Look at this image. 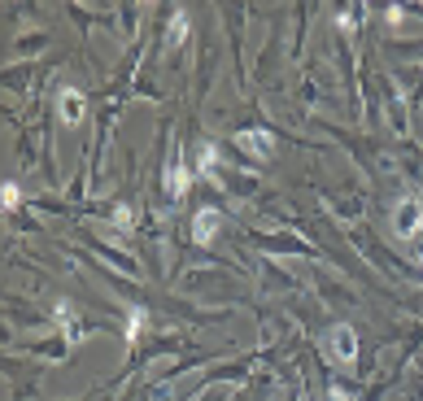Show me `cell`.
Instances as JSON below:
<instances>
[{
    "label": "cell",
    "instance_id": "obj_6",
    "mask_svg": "<svg viewBox=\"0 0 423 401\" xmlns=\"http://www.w3.org/2000/svg\"><path fill=\"white\" fill-rule=\"evenodd\" d=\"M218 227H222V214H218V210H196V218H192V240H196V244H210V240L218 236Z\"/></svg>",
    "mask_w": 423,
    "mask_h": 401
},
{
    "label": "cell",
    "instance_id": "obj_9",
    "mask_svg": "<svg viewBox=\"0 0 423 401\" xmlns=\"http://www.w3.org/2000/svg\"><path fill=\"white\" fill-rule=\"evenodd\" d=\"M188 31H192V22H188V13L179 9L175 18H170V31H166V44H179V40H188Z\"/></svg>",
    "mask_w": 423,
    "mask_h": 401
},
{
    "label": "cell",
    "instance_id": "obj_8",
    "mask_svg": "<svg viewBox=\"0 0 423 401\" xmlns=\"http://www.w3.org/2000/svg\"><path fill=\"white\" fill-rule=\"evenodd\" d=\"M144 323H148V310H144V306H131V314H127V345H136V340H140Z\"/></svg>",
    "mask_w": 423,
    "mask_h": 401
},
{
    "label": "cell",
    "instance_id": "obj_2",
    "mask_svg": "<svg viewBox=\"0 0 423 401\" xmlns=\"http://www.w3.org/2000/svg\"><path fill=\"white\" fill-rule=\"evenodd\" d=\"M393 232L402 236V240H415V236L423 232V200H419V196L397 200V210H393Z\"/></svg>",
    "mask_w": 423,
    "mask_h": 401
},
{
    "label": "cell",
    "instance_id": "obj_12",
    "mask_svg": "<svg viewBox=\"0 0 423 401\" xmlns=\"http://www.w3.org/2000/svg\"><path fill=\"white\" fill-rule=\"evenodd\" d=\"M131 222H136V218H131V205H114V227H118V232H131Z\"/></svg>",
    "mask_w": 423,
    "mask_h": 401
},
{
    "label": "cell",
    "instance_id": "obj_5",
    "mask_svg": "<svg viewBox=\"0 0 423 401\" xmlns=\"http://www.w3.org/2000/svg\"><path fill=\"white\" fill-rule=\"evenodd\" d=\"M188 188H192V166L184 162V157H175L170 162V170H166V196H188Z\"/></svg>",
    "mask_w": 423,
    "mask_h": 401
},
{
    "label": "cell",
    "instance_id": "obj_13",
    "mask_svg": "<svg viewBox=\"0 0 423 401\" xmlns=\"http://www.w3.org/2000/svg\"><path fill=\"white\" fill-rule=\"evenodd\" d=\"M328 401H354V397H350V393H345L340 384H332V388H328Z\"/></svg>",
    "mask_w": 423,
    "mask_h": 401
},
{
    "label": "cell",
    "instance_id": "obj_11",
    "mask_svg": "<svg viewBox=\"0 0 423 401\" xmlns=\"http://www.w3.org/2000/svg\"><path fill=\"white\" fill-rule=\"evenodd\" d=\"M57 318H61L66 340H74V306H70V301H57Z\"/></svg>",
    "mask_w": 423,
    "mask_h": 401
},
{
    "label": "cell",
    "instance_id": "obj_7",
    "mask_svg": "<svg viewBox=\"0 0 423 401\" xmlns=\"http://www.w3.org/2000/svg\"><path fill=\"white\" fill-rule=\"evenodd\" d=\"M196 170H201L205 179H214V170H218V148L214 144H196Z\"/></svg>",
    "mask_w": 423,
    "mask_h": 401
},
{
    "label": "cell",
    "instance_id": "obj_1",
    "mask_svg": "<svg viewBox=\"0 0 423 401\" xmlns=\"http://www.w3.org/2000/svg\"><path fill=\"white\" fill-rule=\"evenodd\" d=\"M323 349H328V358H332L336 366L354 362V358H358V332L350 328V323H332L328 336H323Z\"/></svg>",
    "mask_w": 423,
    "mask_h": 401
},
{
    "label": "cell",
    "instance_id": "obj_10",
    "mask_svg": "<svg viewBox=\"0 0 423 401\" xmlns=\"http://www.w3.org/2000/svg\"><path fill=\"white\" fill-rule=\"evenodd\" d=\"M0 205H5V214H9V210H18V205H22V188L5 179V188H0Z\"/></svg>",
    "mask_w": 423,
    "mask_h": 401
},
{
    "label": "cell",
    "instance_id": "obj_3",
    "mask_svg": "<svg viewBox=\"0 0 423 401\" xmlns=\"http://www.w3.org/2000/svg\"><path fill=\"white\" fill-rule=\"evenodd\" d=\"M57 118H61V127H79V122L88 118V100L79 88H61L57 92Z\"/></svg>",
    "mask_w": 423,
    "mask_h": 401
},
{
    "label": "cell",
    "instance_id": "obj_4",
    "mask_svg": "<svg viewBox=\"0 0 423 401\" xmlns=\"http://www.w3.org/2000/svg\"><path fill=\"white\" fill-rule=\"evenodd\" d=\"M236 144L244 148L249 157H258V162H266V157H270V148H275L270 131H262V127H258V131H240V136H236Z\"/></svg>",
    "mask_w": 423,
    "mask_h": 401
}]
</instances>
